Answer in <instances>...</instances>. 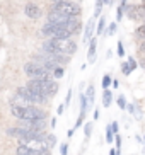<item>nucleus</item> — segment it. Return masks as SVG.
<instances>
[{
	"instance_id": "obj_1",
	"label": "nucleus",
	"mask_w": 145,
	"mask_h": 155,
	"mask_svg": "<svg viewBox=\"0 0 145 155\" xmlns=\"http://www.w3.org/2000/svg\"><path fill=\"white\" fill-rule=\"evenodd\" d=\"M43 51L55 55L56 58H60L62 63H67L70 56L77 51V43L72 38H53L43 43Z\"/></svg>"
},
{
	"instance_id": "obj_2",
	"label": "nucleus",
	"mask_w": 145,
	"mask_h": 155,
	"mask_svg": "<svg viewBox=\"0 0 145 155\" xmlns=\"http://www.w3.org/2000/svg\"><path fill=\"white\" fill-rule=\"evenodd\" d=\"M80 31V21L79 17L68 21L67 24H51V22H46L43 28H41V32L48 36L50 39L53 38H72L75 32Z\"/></svg>"
},
{
	"instance_id": "obj_3",
	"label": "nucleus",
	"mask_w": 145,
	"mask_h": 155,
	"mask_svg": "<svg viewBox=\"0 0 145 155\" xmlns=\"http://www.w3.org/2000/svg\"><path fill=\"white\" fill-rule=\"evenodd\" d=\"M10 113L12 116L19 121H27V119H46V113L41 109L39 106H19V104H10Z\"/></svg>"
},
{
	"instance_id": "obj_4",
	"label": "nucleus",
	"mask_w": 145,
	"mask_h": 155,
	"mask_svg": "<svg viewBox=\"0 0 145 155\" xmlns=\"http://www.w3.org/2000/svg\"><path fill=\"white\" fill-rule=\"evenodd\" d=\"M27 87H31L32 91L39 92L41 96H46L48 99L56 96V92H58V82L55 78H36V80L29 78Z\"/></svg>"
},
{
	"instance_id": "obj_5",
	"label": "nucleus",
	"mask_w": 145,
	"mask_h": 155,
	"mask_svg": "<svg viewBox=\"0 0 145 155\" xmlns=\"http://www.w3.org/2000/svg\"><path fill=\"white\" fill-rule=\"evenodd\" d=\"M45 138H21L19 145L26 147V148H29L31 152H34L38 155H51V152H50L51 147L46 143Z\"/></svg>"
},
{
	"instance_id": "obj_6",
	"label": "nucleus",
	"mask_w": 145,
	"mask_h": 155,
	"mask_svg": "<svg viewBox=\"0 0 145 155\" xmlns=\"http://www.w3.org/2000/svg\"><path fill=\"white\" fill-rule=\"evenodd\" d=\"M15 96L21 97L22 101H26V102H29V104H32V106H43V104L48 102V97L46 96H41L39 92L32 91L31 87H27V85L19 87L17 91H15Z\"/></svg>"
},
{
	"instance_id": "obj_7",
	"label": "nucleus",
	"mask_w": 145,
	"mask_h": 155,
	"mask_svg": "<svg viewBox=\"0 0 145 155\" xmlns=\"http://www.w3.org/2000/svg\"><path fill=\"white\" fill-rule=\"evenodd\" d=\"M51 12L63 14V15H68V17H79V14L82 12V9H80V5L73 4V2H70V0H63V2H56V4H53Z\"/></svg>"
},
{
	"instance_id": "obj_8",
	"label": "nucleus",
	"mask_w": 145,
	"mask_h": 155,
	"mask_svg": "<svg viewBox=\"0 0 145 155\" xmlns=\"http://www.w3.org/2000/svg\"><path fill=\"white\" fill-rule=\"evenodd\" d=\"M24 73H26L29 78H32V80H36V78H53V75H51L45 67H41L39 63L32 61V60L24 65Z\"/></svg>"
},
{
	"instance_id": "obj_9",
	"label": "nucleus",
	"mask_w": 145,
	"mask_h": 155,
	"mask_svg": "<svg viewBox=\"0 0 145 155\" xmlns=\"http://www.w3.org/2000/svg\"><path fill=\"white\" fill-rule=\"evenodd\" d=\"M125 14L130 21H145V7L143 5H126Z\"/></svg>"
},
{
	"instance_id": "obj_10",
	"label": "nucleus",
	"mask_w": 145,
	"mask_h": 155,
	"mask_svg": "<svg viewBox=\"0 0 145 155\" xmlns=\"http://www.w3.org/2000/svg\"><path fill=\"white\" fill-rule=\"evenodd\" d=\"M75 17H68V15H63V14H56V12H50L46 22H51V24H67L68 21H72Z\"/></svg>"
},
{
	"instance_id": "obj_11",
	"label": "nucleus",
	"mask_w": 145,
	"mask_h": 155,
	"mask_svg": "<svg viewBox=\"0 0 145 155\" xmlns=\"http://www.w3.org/2000/svg\"><path fill=\"white\" fill-rule=\"evenodd\" d=\"M24 14H26L29 19H39V15H41V9L38 7L36 4L29 2V4H26V7H24Z\"/></svg>"
},
{
	"instance_id": "obj_12",
	"label": "nucleus",
	"mask_w": 145,
	"mask_h": 155,
	"mask_svg": "<svg viewBox=\"0 0 145 155\" xmlns=\"http://www.w3.org/2000/svg\"><path fill=\"white\" fill-rule=\"evenodd\" d=\"M96 46H97V39L92 38L91 46H89V50H87V61H89V63H94L96 61Z\"/></svg>"
},
{
	"instance_id": "obj_13",
	"label": "nucleus",
	"mask_w": 145,
	"mask_h": 155,
	"mask_svg": "<svg viewBox=\"0 0 145 155\" xmlns=\"http://www.w3.org/2000/svg\"><path fill=\"white\" fill-rule=\"evenodd\" d=\"M94 29H96V28H94V21L91 19V21L87 22V26H86V31H84V43H86V45L92 39L91 36L94 34Z\"/></svg>"
},
{
	"instance_id": "obj_14",
	"label": "nucleus",
	"mask_w": 145,
	"mask_h": 155,
	"mask_svg": "<svg viewBox=\"0 0 145 155\" xmlns=\"http://www.w3.org/2000/svg\"><path fill=\"white\" fill-rule=\"evenodd\" d=\"M94 85H89L86 91V97H87V107H92V104H94Z\"/></svg>"
},
{
	"instance_id": "obj_15",
	"label": "nucleus",
	"mask_w": 145,
	"mask_h": 155,
	"mask_svg": "<svg viewBox=\"0 0 145 155\" xmlns=\"http://www.w3.org/2000/svg\"><path fill=\"white\" fill-rule=\"evenodd\" d=\"M111 101H113L111 91H109V89H104V92H103V106H104V107H109V106H111Z\"/></svg>"
},
{
	"instance_id": "obj_16",
	"label": "nucleus",
	"mask_w": 145,
	"mask_h": 155,
	"mask_svg": "<svg viewBox=\"0 0 145 155\" xmlns=\"http://www.w3.org/2000/svg\"><path fill=\"white\" fill-rule=\"evenodd\" d=\"M126 5H128L126 0H120V7L116 9V21H118V22L121 21L123 15H125V7H126Z\"/></svg>"
},
{
	"instance_id": "obj_17",
	"label": "nucleus",
	"mask_w": 145,
	"mask_h": 155,
	"mask_svg": "<svg viewBox=\"0 0 145 155\" xmlns=\"http://www.w3.org/2000/svg\"><path fill=\"white\" fill-rule=\"evenodd\" d=\"M135 38L138 39V41H143L145 39V22L135 29Z\"/></svg>"
},
{
	"instance_id": "obj_18",
	"label": "nucleus",
	"mask_w": 145,
	"mask_h": 155,
	"mask_svg": "<svg viewBox=\"0 0 145 155\" xmlns=\"http://www.w3.org/2000/svg\"><path fill=\"white\" fill-rule=\"evenodd\" d=\"M104 29H106V19L99 17V21H97V28H96V34H104Z\"/></svg>"
},
{
	"instance_id": "obj_19",
	"label": "nucleus",
	"mask_w": 145,
	"mask_h": 155,
	"mask_svg": "<svg viewBox=\"0 0 145 155\" xmlns=\"http://www.w3.org/2000/svg\"><path fill=\"white\" fill-rule=\"evenodd\" d=\"M63 75H65V70H63V67H62V65H58V67H56V68L53 70V78L56 80V78H62Z\"/></svg>"
},
{
	"instance_id": "obj_20",
	"label": "nucleus",
	"mask_w": 145,
	"mask_h": 155,
	"mask_svg": "<svg viewBox=\"0 0 145 155\" xmlns=\"http://www.w3.org/2000/svg\"><path fill=\"white\" fill-rule=\"evenodd\" d=\"M17 155H38V153L31 152L29 148H26V147H22V145H19L17 147Z\"/></svg>"
},
{
	"instance_id": "obj_21",
	"label": "nucleus",
	"mask_w": 145,
	"mask_h": 155,
	"mask_svg": "<svg viewBox=\"0 0 145 155\" xmlns=\"http://www.w3.org/2000/svg\"><path fill=\"white\" fill-rule=\"evenodd\" d=\"M111 82H113L111 75H108V73H106L104 77H103V89H108V87L111 85Z\"/></svg>"
},
{
	"instance_id": "obj_22",
	"label": "nucleus",
	"mask_w": 145,
	"mask_h": 155,
	"mask_svg": "<svg viewBox=\"0 0 145 155\" xmlns=\"http://www.w3.org/2000/svg\"><path fill=\"white\" fill-rule=\"evenodd\" d=\"M106 141H108V143L114 141V133H113V130H111V126H108V130H106Z\"/></svg>"
},
{
	"instance_id": "obj_23",
	"label": "nucleus",
	"mask_w": 145,
	"mask_h": 155,
	"mask_svg": "<svg viewBox=\"0 0 145 155\" xmlns=\"http://www.w3.org/2000/svg\"><path fill=\"white\" fill-rule=\"evenodd\" d=\"M46 143H48V145L51 147V148H53L55 147V143H56V137H55V135H46Z\"/></svg>"
},
{
	"instance_id": "obj_24",
	"label": "nucleus",
	"mask_w": 145,
	"mask_h": 155,
	"mask_svg": "<svg viewBox=\"0 0 145 155\" xmlns=\"http://www.w3.org/2000/svg\"><path fill=\"white\" fill-rule=\"evenodd\" d=\"M84 133H86V138L91 137V133H92V123H91V121L84 124Z\"/></svg>"
},
{
	"instance_id": "obj_25",
	"label": "nucleus",
	"mask_w": 145,
	"mask_h": 155,
	"mask_svg": "<svg viewBox=\"0 0 145 155\" xmlns=\"http://www.w3.org/2000/svg\"><path fill=\"white\" fill-rule=\"evenodd\" d=\"M114 32H116V22H111L109 24V28H108V31L104 32L106 36H113Z\"/></svg>"
},
{
	"instance_id": "obj_26",
	"label": "nucleus",
	"mask_w": 145,
	"mask_h": 155,
	"mask_svg": "<svg viewBox=\"0 0 145 155\" xmlns=\"http://www.w3.org/2000/svg\"><path fill=\"white\" fill-rule=\"evenodd\" d=\"M121 72H123V75H130V73H132V68H130V65H128V61L121 63Z\"/></svg>"
},
{
	"instance_id": "obj_27",
	"label": "nucleus",
	"mask_w": 145,
	"mask_h": 155,
	"mask_svg": "<svg viewBox=\"0 0 145 155\" xmlns=\"http://www.w3.org/2000/svg\"><path fill=\"white\" fill-rule=\"evenodd\" d=\"M126 109L130 111V113H132L133 116H137V118H140V113H138V111H137L135 104H126Z\"/></svg>"
},
{
	"instance_id": "obj_28",
	"label": "nucleus",
	"mask_w": 145,
	"mask_h": 155,
	"mask_svg": "<svg viewBox=\"0 0 145 155\" xmlns=\"http://www.w3.org/2000/svg\"><path fill=\"white\" fill-rule=\"evenodd\" d=\"M114 143H116V150L121 153V137H120V133L114 135Z\"/></svg>"
},
{
	"instance_id": "obj_29",
	"label": "nucleus",
	"mask_w": 145,
	"mask_h": 155,
	"mask_svg": "<svg viewBox=\"0 0 145 155\" xmlns=\"http://www.w3.org/2000/svg\"><path fill=\"white\" fill-rule=\"evenodd\" d=\"M118 106L121 107V109H126V101H125V97H123V96L118 97Z\"/></svg>"
},
{
	"instance_id": "obj_30",
	"label": "nucleus",
	"mask_w": 145,
	"mask_h": 155,
	"mask_svg": "<svg viewBox=\"0 0 145 155\" xmlns=\"http://www.w3.org/2000/svg\"><path fill=\"white\" fill-rule=\"evenodd\" d=\"M128 65H130V68H132V72H133V70L137 68V60L133 58V56H130V58H128Z\"/></svg>"
},
{
	"instance_id": "obj_31",
	"label": "nucleus",
	"mask_w": 145,
	"mask_h": 155,
	"mask_svg": "<svg viewBox=\"0 0 145 155\" xmlns=\"http://www.w3.org/2000/svg\"><path fill=\"white\" fill-rule=\"evenodd\" d=\"M60 155H68V145L63 143V145L60 147Z\"/></svg>"
},
{
	"instance_id": "obj_32",
	"label": "nucleus",
	"mask_w": 145,
	"mask_h": 155,
	"mask_svg": "<svg viewBox=\"0 0 145 155\" xmlns=\"http://www.w3.org/2000/svg\"><path fill=\"white\" fill-rule=\"evenodd\" d=\"M109 126H111V130H113V133H114V135H116V133L120 131V124L116 123V121H113V123L109 124Z\"/></svg>"
},
{
	"instance_id": "obj_33",
	"label": "nucleus",
	"mask_w": 145,
	"mask_h": 155,
	"mask_svg": "<svg viewBox=\"0 0 145 155\" xmlns=\"http://www.w3.org/2000/svg\"><path fill=\"white\" fill-rule=\"evenodd\" d=\"M118 56H125V48L121 41H118Z\"/></svg>"
},
{
	"instance_id": "obj_34",
	"label": "nucleus",
	"mask_w": 145,
	"mask_h": 155,
	"mask_svg": "<svg viewBox=\"0 0 145 155\" xmlns=\"http://www.w3.org/2000/svg\"><path fill=\"white\" fill-rule=\"evenodd\" d=\"M70 99H72V89L67 92V97H65V106H68L70 104Z\"/></svg>"
},
{
	"instance_id": "obj_35",
	"label": "nucleus",
	"mask_w": 145,
	"mask_h": 155,
	"mask_svg": "<svg viewBox=\"0 0 145 155\" xmlns=\"http://www.w3.org/2000/svg\"><path fill=\"white\" fill-rule=\"evenodd\" d=\"M65 107H67V106H65V104H60V106H58V111H56V114H58V116H60V114H63Z\"/></svg>"
},
{
	"instance_id": "obj_36",
	"label": "nucleus",
	"mask_w": 145,
	"mask_h": 155,
	"mask_svg": "<svg viewBox=\"0 0 145 155\" xmlns=\"http://www.w3.org/2000/svg\"><path fill=\"white\" fill-rule=\"evenodd\" d=\"M109 155H120V152L116 148H113V150H109Z\"/></svg>"
},
{
	"instance_id": "obj_37",
	"label": "nucleus",
	"mask_w": 145,
	"mask_h": 155,
	"mask_svg": "<svg viewBox=\"0 0 145 155\" xmlns=\"http://www.w3.org/2000/svg\"><path fill=\"white\" fill-rule=\"evenodd\" d=\"M111 85H113V87H114V89H118V85H120V82H118V80H113V82H111Z\"/></svg>"
},
{
	"instance_id": "obj_38",
	"label": "nucleus",
	"mask_w": 145,
	"mask_h": 155,
	"mask_svg": "<svg viewBox=\"0 0 145 155\" xmlns=\"http://www.w3.org/2000/svg\"><path fill=\"white\" fill-rule=\"evenodd\" d=\"M97 118H99V109L94 111V119H97Z\"/></svg>"
},
{
	"instance_id": "obj_39",
	"label": "nucleus",
	"mask_w": 145,
	"mask_h": 155,
	"mask_svg": "<svg viewBox=\"0 0 145 155\" xmlns=\"http://www.w3.org/2000/svg\"><path fill=\"white\" fill-rule=\"evenodd\" d=\"M51 126H56V118H51Z\"/></svg>"
},
{
	"instance_id": "obj_40",
	"label": "nucleus",
	"mask_w": 145,
	"mask_h": 155,
	"mask_svg": "<svg viewBox=\"0 0 145 155\" xmlns=\"http://www.w3.org/2000/svg\"><path fill=\"white\" fill-rule=\"evenodd\" d=\"M103 2H104V4H108V5L111 4V0H103Z\"/></svg>"
},
{
	"instance_id": "obj_41",
	"label": "nucleus",
	"mask_w": 145,
	"mask_h": 155,
	"mask_svg": "<svg viewBox=\"0 0 145 155\" xmlns=\"http://www.w3.org/2000/svg\"><path fill=\"white\" fill-rule=\"evenodd\" d=\"M142 5H143V7H145V0H142Z\"/></svg>"
},
{
	"instance_id": "obj_42",
	"label": "nucleus",
	"mask_w": 145,
	"mask_h": 155,
	"mask_svg": "<svg viewBox=\"0 0 145 155\" xmlns=\"http://www.w3.org/2000/svg\"><path fill=\"white\" fill-rule=\"evenodd\" d=\"M143 140H145V137H143Z\"/></svg>"
},
{
	"instance_id": "obj_43",
	"label": "nucleus",
	"mask_w": 145,
	"mask_h": 155,
	"mask_svg": "<svg viewBox=\"0 0 145 155\" xmlns=\"http://www.w3.org/2000/svg\"><path fill=\"white\" fill-rule=\"evenodd\" d=\"M143 22H145V21H143Z\"/></svg>"
}]
</instances>
